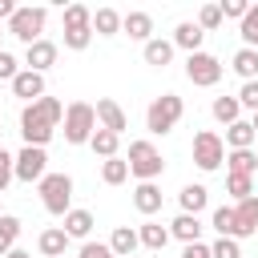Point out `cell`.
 <instances>
[{
  "mask_svg": "<svg viewBox=\"0 0 258 258\" xmlns=\"http://www.w3.org/2000/svg\"><path fill=\"white\" fill-rule=\"evenodd\" d=\"M60 121H64V105L56 97H40V101L24 105L20 109V137H24V145L44 149L52 141V133H56Z\"/></svg>",
  "mask_w": 258,
  "mask_h": 258,
  "instance_id": "cell-1",
  "label": "cell"
},
{
  "mask_svg": "<svg viewBox=\"0 0 258 258\" xmlns=\"http://www.w3.org/2000/svg\"><path fill=\"white\" fill-rule=\"evenodd\" d=\"M181 113H185V101H181L177 93H161V97H153L149 109H145V129H149L153 137H165V133L181 121Z\"/></svg>",
  "mask_w": 258,
  "mask_h": 258,
  "instance_id": "cell-2",
  "label": "cell"
},
{
  "mask_svg": "<svg viewBox=\"0 0 258 258\" xmlns=\"http://www.w3.org/2000/svg\"><path fill=\"white\" fill-rule=\"evenodd\" d=\"M97 129H101V125H97V109H93L89 101H73V105L64 109V141H69V145H89Z\"/></svg>",
  "mask_w": 258,
  "mask_h": 258,
  "instance_id": "cell-3",
  "label": "cell"
},
{
  "mask_svg": "<svg viewBox=\"0 0 258 258\" xmlns=\"http://www.w3.org/2000/svg\"><path fill=\"white\" fill-rule=\"evenodd\" d=\"M125 161H129V173L137 181H157L161 169H165V161H161V153H157L153 141H129V157Z\"/></svg>",
  "mask_w": 258,
  "mask_h": 258,
  "instance_id": "cell-4",
  "label": "cell"
},
{
  "mask_svg": "<svg viewBox=\"0 0 258 258\" xmlns=\"http://www.w3.org/2000/svg\"><path fill=\"white\" fill-rule=\"evenodd\" d=\"M44 20H48V8H40V4H28V8H16V16L8 20V36H16V40H24V48L28 44H36V40H44L40 32H44Z\"/></svg>",
  "mask_w": 258,
  "mask_h": 258,
  "instance_id": "cell-5",
  "label": "cell"
},
{
  "mask_svg": "<svg viewBox=\"0 0 258 258\" xmlns=\"http://www.w3.org/2000/svg\"><path fill=\"white\" fill-rule=\"evenodd\" d=\"M40 202H44L48 214L64 218V214L73 210V177H69V173H48V177L40 181Z\"/></svg>",
  "mask_w": 258,
  "mask_h": 258,
  "instance_id": "cell-6",
  "label": "cell"
},
{
  "mask_svg": "<svg viewBox=\"0 0 258 258\" xmlns=\"http://www.w3.org/2000/svg\"><path fill=\"white\" fill-rule=\"evenodd\" d=\"M222 161H226V141H222L214 129L194 133V165H198L202 173H214Z\"/></svg>",
  "mask_w": 258,
  "mask_h": 258,
  "instance_id": "cell-7",
  "label": "cell"
},
{
  "mask_svg": "<svg viewBox=\"0 0 258 258\" xmlns=\"http://www.w3.org/2000/svg\"><path fill=\"white\" fill-rule=\"evenodd\" d=\"M222 60L214 56V52H189L185 56V77L198 85V89H214L218 81H222Z\"/></svg>",
  "mask_w": 258,
  "mask_h": 258,
  "instance_id": "cell-8",
  "label": "cell"
},
{
  "mask_svg": "<svg viewBox=\"0 0 258 258\" xmlns=\"http://www.w3.org/2000/svg\"><path fill=\"white\" fill-rule=\"evenodd\" d=\"M44 177H48V153L36 149V145H24V149L16 153V181H28V185L36 181V185H40Z\"/></svg>",
  "mask_w": 258,
  "mask_h": 258,
  "instance_id": "cell-9",
  "label": "cell"
},
{
  "mask_svg": "<svg viewBox=\"0 0 258 258\" xmlns=\"http://www.w3.org/2000/svg\"><path fill=\"white\" fill-rule=\"evenodd\" d=\"M93 109H97V125H101V129H109V133H117V137L129 129V117H125V109H121L113 97H101Z\"/></svg>",
  "mask_w": 258,
  "mask_h": 258,
  "instance_id": "cell-10",
  "label": "cell"
},
{
  "mask_svg": "<svg viewBox=\"0 0 258 258\" xmlns=\"http://www.w3.org/2000/svg\"><path fill=\"white\" fill-rule=\"evenodd\" d=\"M52 64H56V44H52V40H36V44L24 48V69H32V73H48Z\"/></svg>",
  "mask_w": 258,
  "mask_h": 258,
  "instance_id": "cell-11",
  "label": "cell"
},
{
  "mask_svg": "<svg viewBox=\"0 0 258 258\" xmlns=\"http://www.w3.org/2000/svg\"><path fill=\"white\" fill-rule=\"evenodd\" d=\"M12 93L20 97V101H40L44 97V73H32V69H20L16 73V81H12Z\"/></svg>",
  "mask_w": 258,
  "mask_h": 258,
  "instance_id": "cell-12",
  "label": "cell"
},
{
  "mask_svg": "<svg viewBox=\"0 0 258 258\" xmlns=\"http://www.w3.org/2000/svg\"><path fill=\"white\" fill-rule=\"evenodd\" d=\"M69 234H64V226H48V230H40V238H36V246H40V254L44 258H64L69 254Z\"/></svg>",
  "mask_w": 258,
  "mask_h": 258,
  "instance_id": "cell-13",
  "label": "cell"
},
{
  "mask_svg": "<svg viewBox=\"0 0 258 258\" xmlns=\"http://www.w3.org/2000/svg\"><path fill=\"white\" fill-rule=\"evenodd\" d=\"M121 32H125L129 40H141V44H149V40H153V16H149V12H125V20H121Z\"/></svg>",
  "mask_w": 258,
  "mask_h": 258,
  "instance_id": "cell-14",
  "label": "cell"
},
{
  "mask_svg": "<svg viewBox=\"0 0 258 258\" xmlns=\"http://www.w3.org/2000/svg\"><path fill=\"white\" fill-rule=\"evenodd\" d=\"M133 206H137V214L153 218V214L161 210V185H157V181H137V189H133Z\"/></svg>",
  "mask_w": 258,
  "mask_h": 258,
  "instance_id": "cell-15",
  "label": "cell"
},
{
  "mask_svg": "<svg viewBox=\"0 0 258 258\" xmlns=\"http://www.w3.org/2000/svg\"><path fill=\"white\" fill-rule=\"evenodd\" d=\"M202 40H206V32L198 28V20H181V24L173 28V48H185V52H202Z\"/></svg>",
  "mask_w": 258,
  "mask_h": 258,
  "instance_id": "cell-16",
  "label": "cell"
},
{
  "mask_svg": "<svg viewBox=\"0 0 258 258\" xmlns=\"http://www.w3.org/2000/svg\"><path fill=\"white\" fill-rule=\"evenodd\" d=\"M169 238H177V242L194 246V242H202V222H198L194 214H177V218L169 222Z\"/></svg>",
  "mask_w": 258,
  "mask_h": 258,
  "instance_id": "cell-17",
  "label": "cell"
},
{
  "mask_svg": "<svg viewBox=\"0 0 258 258\" xmlns=\"http://www.w3.org/2000/svg\"><path fill=\"white\" fill-rule=\"evenodd\" d=\"M234 218H238V242L250 238V234H258V198L238 202V206H234Z\"/></svg>",
  "mask_w": 258,
  "mask_h": 258,
  "instance_id": "cell-18",
  "label": "cell"
},
{
  "mask_svg": "<svg viewBox=\"0 0 258 258\" xmlns=\"http://www.w3.org/2000/svg\"><path fill=\"white\" fill-rule=\"evenodd\" d=\"M226 169L238 173V177H254L258 173V153L254 149H230L226 153Z\"/></svg>",
  "mask_w": 258,
  "mask_h": 258,
  "instance_id": "cell-19",
  "label": "cell"
},
{
  "mask_svg": "<svg viewBox=\"0 0 258 258\" xmlns=\"http://www.w3.org/2000/svg\"><path fill=\"white\" fill-rule=\"evenodd\" d=\"M141 56H145V64H153V69H165V64L173 60V40H161V36H153V40L141 48Z\"/></svg>",
  "mask_w": 258,
  "mask_h": 258,
  "instance_id": "cell-20",
  "label": "cell"
},
{
  "mask_svg": "<svg viewBox=\"0 0 258 258\" xmlns=\"http://www.w3.org/2000/svg\"><path fill=\"white\" fill-rule=\"evenodd\" d=\"M254 141H258V133H254L250 121H234V125H226V145H230V149H254Z\"/></svg>",
  "mask_w": 258,
  "mask_h": 258,
  "instance_id": "cell-21",
  "label": "cell"
},
{
  "mask_svg": "<svg viewBox=\"0 0 258 258\" xmlns=\"http://www.w3.org/2000/svg\"><path fill=\"white\" fill-rule=\"evenodd\" d=\"M137 238H141L145 250H165V242H169V226H161V222H141V226H137Z\"/></svg>",
  "mask_w": 258,
  "mask_h": 258,
  "instance_id": "cell-22",
  "label": "cell"
},
{
  "mask_svg": "<svg viewBox=\"0 0 258 258\" xmlns=\"http://www.w3.org/2000/svg\"><path fill=\"white\" fill-rule=\"evenodd\" d=\"M137 246H141V238H137V230H133V226H117V230H113V238H109V250H113L117 258H129Z\"/></svg>",
  "mask_w": 258,
  "mask_h": 258,
  "instance_id": "cell-23",
  "label": "cell"
},
{
  "mask_svg": "<svg viewBox=\"0 0 258 258\" xmlns=\"http://www.w3.org/2000/svg\"><path fill=\"white\" fill-rule=\"evenodd\" d=\"M121 20H125V16H121L117 8H97V12H93V32H97V36H117V32H121Z\"/></svg>",
  "mask_w": 258,
  "mask_h": 258,
  "instance_id": "cell-24",
  "label": "cell"
},
{
  "mask_svg": "<svg viewBox=\"0 0 258 258\" xmlns=\"http://www.w3.org/2000/svg\"><path fill=\"white\" fill-rule=\"evenodd\" d=\"M210 113H214V121L234 125V121H242V101H238V97H214Z\"/></svg>",
  "mask_w": 258,
  "mask_h": 258,
  "instance_id": "cell-25",
  "label": "cell"
},
{
  "mask_svg": "<svg viewBox=\"0 0 258 258\" xmlns=\"http://www.w3.org/2000/svg\"><path fill=\"white\" fill-rule=\"evenodd\" d=\"M177 202H181V214H194V218H198V214L206 210V202H210V189H206V185H185V189L177 194Z\"/></svg>",
  "mask_w": 258,
  "mask_h": 258,
  "instance_id": "cell-26",
  "label": "cell"
},
{
  "mask_svg": "<svg viewBox=\"0 0 258 258\" xmlns=\"http://www.w3.org/2000/svg\"><path fill=\"white\" fill-rule=\"evenodd\" d=\"M64 234L89 242V234H93V214H89V210H69V214H64Z\"/></svg>",
  "mask_w": 258,
  "mask_h": 258,
  "instance_id": "cell-27",
  "label": "cell"
},
{
  "mask_svg": "<svg viewBox=\"0 0 258 258\" xmlns=\"http://www.w3.org/2000/svg\"><path fill=\"white\" fill-rule=\"evenodd\" d=\"M230 69L242 77V85H246V81H258V48H238Z\"/></svg>",
  "mask_w": 258,
  "mask_h": 258,
  "instance_id": "cell-28",
  "label": "cell"
},
{
  "mask_svg": "<svg viewBox=\"0 0 258 258\" xmlns=\"http://www.w3.org/2000/svg\"><path fill=\"white\" fill-rule=\"evenodd\" d=\"M210 226L218 230V238H234V242H238V218H234V206H218L214 218H210Z\"/></svg>",
  "mask_w": 258,
  "mask_h": 258,
  "instance_id": "cell-29",
  "label": "cell"
},
{
  "mask_svg": "<svg viewBox=\"0 0 258 258\" xmlns=\"http://www.w3.org/2000/svg\"><path fill=\"white\" fill-rule=\"evenodd\" d=\"M20 218H12V214H4L0 218V258L8 254V250H16V238H20Z\"/></svg>",
  "mask_w": 258,
  "mask_h": 258,
  "instance_id": "cell-30",
  "label": "cell"
},
{
  "mask_svg": "<svg viewBox=\"0 0 258 258\" xmlns=\"http://www.w3.org/2000/svg\"><path fill=\"white\" fill-rule=\"evenodd\" d=\"M129 177V161L125 157H109V161H101V181L105 185H121Z\"/></svg>",
  "mask_w": 258,
  "mask_h": 258,
  "instance_id": "cell-31",
  "label": "cell"
},
{
  "mask_svg": "<svg viewBox=\"0 0 258 258\" xmlns=\"http://www.w3.org/2000/svg\"><path fill=\"white\" fill-rule=\"evenodd\" d=\"M89 145H93V153H101V157L109 161V157H117V145H121V137H117V133H109V129H97Z\"/></svg>",
  "mask_w": 258,
  "mask_h": 258,
  "instance_id": "cell-32",
  "label": "cell"
},
{
  "mask_svg": "<svg viewBox=\"0 0 258 258\" xmlns=\"http://www.w3.org/2000/svg\"><path fill=\"white\" fill-rule=\"evenodd\" d=\"M242 48H258V4H250V12L242 16Z\"/></svg>",
  "mask_w": 258,
  "mask_h": 258,
  "instance_id": "cell-33",
  "label": "cell"
},
{
  "mask_svg": "<svg viewBox=\"0 0 258 258\" xmlns=\"http://www.w3.org/2000/svg\"><path fill=\"white\" fill-rule=\"evenodd\" d=\"M226 194H234V202H246V198H254V177L226 173Z\"/></svg>",
  "mask_w": 258,
  "mask_h": 258,
  "instance_id": "cell-34",
  "label": "cell"
},
{
  "mask_svg": "<svg viewBox=\"0 0 258 258\" xmlns=\"http://www.w3.org/2000/svg\"><path fill=\"white\" fill-rule=\"evenodd\" d=\"M64 28H93V12L85 4H69L64 8Z\"/></svg>",
  "mask_w": 258,
  "mask_h": 258,
  "instance_id": "cell-35",
  "label": "cell"
},
{
  "mask_svg": "<svg viewBox=\"0 0 258 258\" xmlns=\"http://www.w3.org/2000/svg\"><path fill=\"white\" fill-rule=\"evenodd\" d=\"M218 24H222V4H202V8H198V28L210 32V28H218Z\"/></svg>",
  "mask_w": 258,
  "mask_h": 258,
  "instance_id": "cell-36",
  "label": "cell"
},
{
  "mask_svg": "<svg viewBox=\"0 0 258 258\" xmlns=\"http://www.w3.org/2000/svg\"><path fill=\"white\" fill-rule=\"evenodd\" d=\"M89 40H93V28H64V48L81 52V48H89Z\"/></svg>",
  "mask_w": 258,
  "mask_h": 258,
  "instance_id": "cell-37",
  "label": "cell"
},
{
  "mask_svg": "<svg viewBox=\"0 0 258 258\" xmlns=\"http://www.w3.org/2000/svg\"><path fill=\"white\" fill-rule=\"evenodd\" d=\"M210 258H242V246H238L234 238H218V242L210 246Z\"/></svg>",
  "mask_w": 258,
  "mask_h": 258,
  "instance_id": "cell-38",
  "label": "cell"
},
{
  "mask_svg": "<svg viewBox=\"0 0 258 258\" xmlns=\"http://www.w3.org/2000/svg\"><path fill=\"white\" fill-rule=\"evenodd\" d=\"M16 177V157L8 153V149H0V194L8 189V181Z\"/></svg>",
  "mask_w": 258,
  "mask_h": 258,
  "instance_id": "cell-39",
  "label": "cell"
},
{
  "mask_svg": "<svg viewBox=\"0 0 258 258\" xmlns=\"http://www.w3.org/2000/svg\"><path fill=\"white\" fill-rule=\"evenodd\" d=\"M16 73H20V60H16L12 52H4V48H0V81H8V85H12V81H16Z\"/></svg>",
  "mask_w": 258,
  "mask_h": 258,
  "instance_id": "cell-40",
  "label": "cell"
},
{
  "mask_svg": "<svg viewBox=\"0 0 258 258\" xmlns=\"http://www.w3.org/2000/svg\"><path fill=\"white\" fill-rule=\"evenodd\" d=\"M238 101H242V109H254L258 113V81H246L238 89Z\"/></svg>",
  "mask_w": 258,
  "mask_h": 258,
  "instance_id": "cell-41",
  "label": "cell"
},
{
  "mask_svg": "<svg viewBox=\"0 0 258 258\" xmlns=\"http://www.w3.org/2000/svg\"><path fill=\"white\" fill-rule=\"evenodd\" d=\"M77 258H117V254L109 250V242H85Z\"/></svg>",
  "mask_w": 258,
  "mask_h": 258,
  "instance_id": "cell-42",
  "label": "cell"
},
{
  "mask_svg": "<svg viewBox=\"0 0 258 258\" xmlns=\"http://www.w3.org/2000/svg\"><path fill=\"white\" fill-rule=\"evenodd\" d=\"M246 12H250L246 0H222V20H226V16H230V20H242Z\"/></svg>",
  "mask_w": 258,
  "mask_h": 258,
  "instance_id": "cell-43",
  "label": "cell"
},
{
  "mask_svg": "<svg viewBox=\"0 0 258 258\" xmlns=\"http://www.w3.org/2000/svg\"><path fill=\"white\" fill-rule=\"evenodd\" d=\"M181 258H210V246H206V242H194V246L181 250Z\"/></svg>",
  "mask_w": 258,
  "mask_h": 258,
  "instance_id": "cell-44",
  "label": "cell"
},
{
  "mask_svg": "<svg viewBox=\"0 0 258 258\" xmlns=\"http://www.w3.org/2000/svg\"><path fill=\"white\" fill-rule=\"evenodd\" d=\"M16 16V4L12 0H0V20H12Z\"/></svg>",
  "mask_w": 258,
  "mask_h": 258,
  "instance_id": "cell-45",
  "label": "cell"
},
{
  "mask_svg": "<svg viewBox=\"0 0 258 258\" xmlns=\"http://www.w3.org/2000/svg\"><path fill=\"white\" fill-rule=\"evenodd\" d=\"M4 258H32V254H28V250H20V246H16V250H8V254H4Z\"/></svg>",
  "mask_w": 258,
  "mask_h": 258,
  "instance_id": "cell-46",
  "label": "cell"
},
{
  "mask_svg": "<svg viewBox=\"0 0 258 258\" xmlns=\"http://www.w3.org/2000/svg\"><path fill=\"white\" fill-rule=\"evenodd\" d=\"M250 125H254V133H258V113H254V117H250Z\"/></svg>",
  "mask_w": 258,
  "mask_h": 258,
  "instance_id": "cell-47",
  "label": "cell"
},
{
  "mask_svg": "<svg viewBox=\"0 0 258 258\" xmlns=\"http://www.w3.org/2000/svg\"><path fill=\"white\" fill-rule=\"evenodd\" d=\"M0 218H4V210H0Z\"/></svg>",
  "mask_w": 258,
  "mask_h": 258,
  "instance_id": "cell-48",
  "label": "cell"
},
{
  "mask_svg": "<svg viewBox=\"0 0 258 258\" xmlns=\"http://www.w3.org/2000/svg\"><path fill=\"white\" fill-rule=\"evenodd\" d=\"M0 36H4V32H0Z\"/></svg>",
  "mask_w": 258,
  "mask_h": 258,
  "instance_id": "cell-49",
  "label": "cell"
}]
</instances>
